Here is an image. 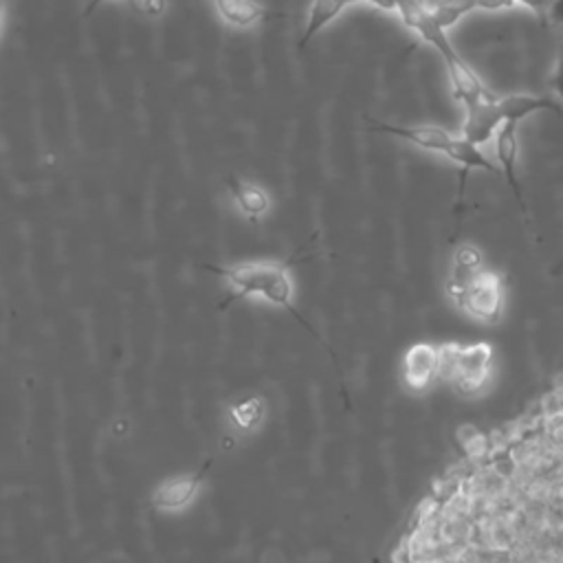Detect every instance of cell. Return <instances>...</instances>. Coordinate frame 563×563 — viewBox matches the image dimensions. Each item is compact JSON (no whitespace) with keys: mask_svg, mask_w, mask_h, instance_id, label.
I'll use <instances>...</instances> for the list:
<instances>
[{"mask_svg":"<svg viewBox=\"0 0 563 563\" xmlns=\"http://www.w3.org/2000/svg\"><path fill=\"white\" fill-rule=\"evenodd\" d=\"M229 286L246 297L262 299L271 306H290L295 295V282L290 273L277 262H240L222 271Z\"/></svg>","mask_w":563,"mask_h":563,"instance_id":"6da1fadb","label":"cell"},{"mask_svg":"<svg viewBox=\"0 0 563 563\" xmlns=\"http://www.w3.org/2000/svg\"><path fill=\"white\" fill-rule=\"evenodd\" d=\"M449 292L455 303L477 321H495L501 310L499 277L486 268H479L473 277Z\"/></svg>","mask_w":563,"mask_h":563,"instance_id":"7a4b0ae2","label":"cell"},{"mask_svg":"<svg viewBox=\"0 0 563 563\" xmlns=\"http://www.w3.org/2000/svg\"><path fill=\"white\" fill-rule=\"evenodd\" d=\"M442 352V369L462 387L477 389L490 367V350L484 343L475 345H444Z\"/></svg>","mask_w":563,"mask_h":563,"instance_id":"3957f363","label":"cell"},{"mask_svg":"<svg viewBox=\"0 0 563 563\" xmlns=\"http://www.w3.org/2000/svg\"><path fill=\"white\" fill-rule=\"evenodd\" d=\"M504 114L499 106V97L493 92L471 106L464 108V123L462 136L475 145H484L486 141L495 139L497 130L504 125Z\"/></svg>","mask_w":563,"mask_h":563,"instance_id":"277c9868","label":"cell"},{"mask_svg":"<svg viewBox=\"0 0 563 563\" xmlns=\"http://www.w3.org/2000/svg\"><path fill=\"white\" fill-rule=\"evenodd\" d=\"M442 372V352L431 343H413L402 356V380L411 391L427 389Z\"/></svg>","mask_w":563,"mask_h":563,"instance_id":"5b68a950","label":"cell"},{"mask_svg":"<svg viewBox=\"0 0 563 563\" xmlns=\"http://www.w3.org/2000/svg\"><path fill=\"white\" fill-rule=\"evenodd\" d=\"M372 130H378V132H385V134H391L400 141H407L411 143L413 147L418 150H424V152H433V154H444L453 134L446 132L444 128L440 125H398V123H378L374 125Z\"/></svg>","mask_w":563,"mask_h":563,"instance_id":"8992f818","label":"cell"},{"mask_svg":"<svg viewBox=\"0 0 563 563\" xmlns=\"http://www.w3.org/2000/svg\"><path fill=\"white\" fill-rule=\"evenodd\" d=\"M495 156L497 163L501 167V174L506 178V183L510 185V189L515 191L517 200L521 202V187L517 180V154H519V123L517 121H506L497 134H495Z\"/></svg>","mask_w":563,"mask_h":563,"instance_id":"52a82bcc","label":"cell"},{"mask_svg":"<svg viewBox=\"0 0 563 563\" xmlns=\"http://www.w3.org/2000/svg\"><path fill=\"white\" fill-rule=\"evenodd\" d=\"M510 7H515L512 0H438L431 2V15L446 31L473 11H499Z\"/></svg>","mask_w":563,"mask_h":563,"instance_id":"ba28073f","label":"cell"},{"mask_svg":"<svg viewBox=\"0 0 563 563\" xmlns=\"http://www.w3.org/2000/svg\"><path fill=\"white\" fill-rule=\"evenodd\" d=\"M229 194H231L235 207L240 209V213L249 220H260L271 209L268 194L255 183L240 180V178H229Z\"/></svg>","mask_w":563,"mask_h":563,"instance_id":"9c48e42d","label":"cell"},{"mask_svg":"<svg viewBox=\"0 0 563 563\" xmlns=\"http://www.w3.org/2000/svg\"><path fill=\"white\" fill-rule=\"evenodd\" d=\"M446 158H451L455 165L462 167V176H466L471 169H484L488 174H495V176H504L501 174V167L495 165L490 158H486V154L479 150V145L471 143L468 139H464L462 134L451 139L446 152H444Z\"/></svg>","mask_w":563,"mask_h":563,"instance_id":"30bf717a","label":"cell"},{"mask_svg":"<svg viewBox=\"0 0 563 563\" xmlns=\"http://www.w3.org/2000/svg\"><path fill=\"white\" fill-rule=\"evenodd\" d=\"M198 493V482L194 477H172L158 484L154 490V506L165 512H176L187 508Z\"/></svg>","mask_w":563,"mask_h":563,"instance_id":"8fae6325","label":"cell"},{"mask_svg":"<svg viewBox=\"0 0 563 563\" xmlns=\"http://www.w3.org/2000/svg\"><path fill=\"white\" fill-rule=\"evenodd\" d=\"M499 106H501L504 121H517V123L543 110L556 112V114L563 112L556 99L543 97V95H506V97H499Z\"/></svg>","mask_w":563,"mask_h":563,"instance_id":"7c38bea8","label":"cell"},{"mask_svg":"<svg viewBox=\"0 0 563 563\" xmlns=\"http://www.w3.org/2000/svg\"><path fill=\"white\" fill-rule=\"evenodd\" d=\"M216 13L231 29H253L264 20V9L255 0H213Z\"/></svg>","mask_w":563,"mask_h":563,"instance_id":"4fadbf2b","label":"cell"},{"mask_svg":"<svg viewBox=\"0 0 563 563\" xmlns=\"http://www.w3.org/2000/svg\"><path fill=\"white\" fill-rule=\"evenodd\" d=\"M345 7H347V0H312L308 7L306 26H303L299 46L303 48L317 33H321L334 18H339Z\"/></svg>","mask_w":563,"mask_h":563,"instance_id":"5bb4252c","label":"cell"},{"mask_svg":"<svg viewBox=\"0 0 563 563\" xmlns=\"http://www.w3.org/2000/svg\"><path fill=\"white\" fill-rule=\"evenodd\" d=\"M262 416V409H260V402L253 398V400H244L240 405H235L233 409V418L238 420L240 427H253Z\"/></svg>","mask_w":563,"mask_h":563,"instance_id":"9a60e30c","label":"cell"},{"mask_svg":"<svg viewBox=\"0 0 563 563\" xmlns=\"http://www.w3.org/2000/svg\"><path fill=\"white\" fill-rule=\"evenodd\" d=\"M550 88L556 92L559 101L563 103V42L559 44V51H556V62H554V70H552V77H550Z\"/></svg>","mask_w":563,"mask_h":563,"instance_id":"2e32d148","label":"cell"},{"mask_svg":"<svg viewBox=\"0 0 563 563\" xmlns=\"http://www.w3.org/2000/svg\"><path fill=\"white\" fill-rule=\"evenodd\" d=\"M132 2L147 18H161L167 9V0H132Z\"/></svg>","mask_w":563,"mask_h":563,"instance_id":"e0dca14e","label":"cell"},{"mask_svg":"<svg viewBox=\"0 0 563 563\" xmlns=\"http://www.w3.org/2000/svg\"><path fill=\"white\" fill-rule=\"evenodd\" d=\"M512 2H515V7H526V9H530L541 22H545L548 9H550V4H552L554 0H512Z\"/></svg>","mask_w":563,"mask_h":563,"instance_id":"ac0fdd59","label":"cell"},{"mask_svg":"<svg viewBox=\"0 0 563 563\" xmlns=\"http://www.w3.org/2000/svg\"><path fill=\"white\" fill-rule=\"evenodd\" d=\"M545 22L548 24H554V26H563V0H554L548 9V15H545Z\"/></svg>","mask_w":563,"mask_h":563,"instance_id":"d6986e66","label":"cell"},{"mask_svg":"<svg viewBox=\"0 0 563 563\" xmlns=\"http://www.w3.org/2000/svg\"><path fill=\"white\" fill-rule=\"evenodd\" d=\"M106 0H88V4H86V9H84V18H88L99 4H103Z\"/></svg>","mask_w":563,"mask_h":563,"instance_id":"ffe728a7","label":"cell"},{"mask_svg":"<svg viewBox=\"0 0 563 563\" xmlns=\"http://www.w3.org/2000/svg\"><path fill=\"white\" fill-rule=\"evenodd\" d=\"M354 2H363V0H347V4H354Z\"/></svg>","mask_w":563,"mask_h":563,"instance_id":"44dd1931","label":"cell"}]
</instances>
